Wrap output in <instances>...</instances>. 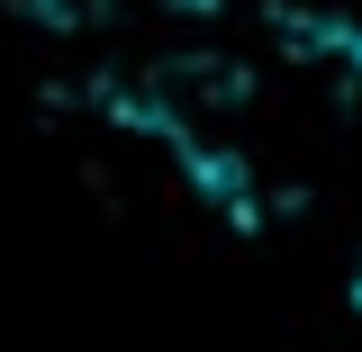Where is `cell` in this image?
Segmentation results:
<instances>
[{"label": "cell", "mask_w": 362, "mask_h": 352, "mask_svg": "<svg viewBox=\"0 0 362 352\" xmlns=\"http://www.w3.org/2000/svg\"><path fill=\"white\" fill-rule=\"evenodd\" d=\"M344 308H354V316H362V262H354V280H344Z\"/></svg>", "instance_id": "cell-1"}]
</instances>
